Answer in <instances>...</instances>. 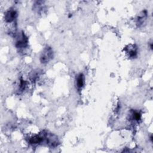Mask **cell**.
<instances>
[{"label": "cell", "instance_id": "1", "mask_svg": "<svg viewBox=\"0 0 153 153\" xmlns=\"http://www.w3.org/2000/svg\"><path fill=\"white\" fill-rule=\"evenodd\" d=\"M53 51L52 49L49 47H47L44 49L41 55L40 61L42 63H48L53 58Z\"/></svg>", "mask_w": 153, "mask_h": 153}, {"label": "cell", "instance_id": "2", "mask_svg": "<svg viewBox=\"0 0 153 153\" xmlns=\"http://www.w3.org/2000/svg\"><path fill=\"white\" fill-rule=\"evenodd\" d=\"M28 39L23 32H22L16 38L15 45L17 48H24L27 45Z\"/></svg>", "mask_w": 153, "mask_h": 153}, {"label": "cell", "instance_id": "3", "mask_svg": "<svg viewBox=\"0 0 153 153\" xmlns=\"http://www.w3.org/2000/svg\"><path fill=\"white\" fill-rule=\"evenodd\" d=\"M16 16V11L13 9H10L5 13L4 16V20L7 23H11L15 20Z\"/></svg>", "mask_w": 153, "mask_h": 153}, {"label": "cell", "instance_id": "4", "mask_svg": "<svg viewBox=\"0 0 153 153\" xmlns=\"http://www.w3.org/2000/svg\"><path fill=\"white\" fill-rule=\"evenodd\" d=\"M124 50L130 57L134 58L137 55V47L134 45H128Z\"/></svg>", "mask_w": 153, "mask_h": 153}, {"label": "cell", "instance_id": "5", "mask_svg": "<svg viewBox=\"0 0 153 153\" xmlns=\"http://www.w3.org/2000/svg\"><path fill=\"white\" fill-rule=\"evenodd\" d=\"M46 138H47V144H48L50 146L54 147L58 145V139L56 136L53 134H50L47 137L46 134Z\"/></svg>", "mask_w": 153, "mask_h": 153}, {"label": "cell", "instance_id": "6", "mask_svg": "<svg viewBox=\"0 0 153 153\" xmlns=\"http://www.w3.org/2000/svg\"><path fill=\"white\" fill-rule=\"evenodd\" d=\"M84 75L82 74H79L76 78V87L78 90H80L84 85Z\"/></svg>", "mask_w": 153, "mask_h": 153}, {"label": "cell", "instance_id": "7", "mask_svg": "<svg viewBox=\"0 0 153 153\" xmlns=\"http://www.w3.org/2000/svg\"><path fill=\"white\" fill-rule=\"evenodd\" d=\"M146 13L145 12V13H144L143 12V14L141 15V16H139L138 17H137V24L140 26V25H142L143 23V21H144V19L146 18Z\"/></svg>", "mask_w": 153, "mask_h": 153}]
</instances>
